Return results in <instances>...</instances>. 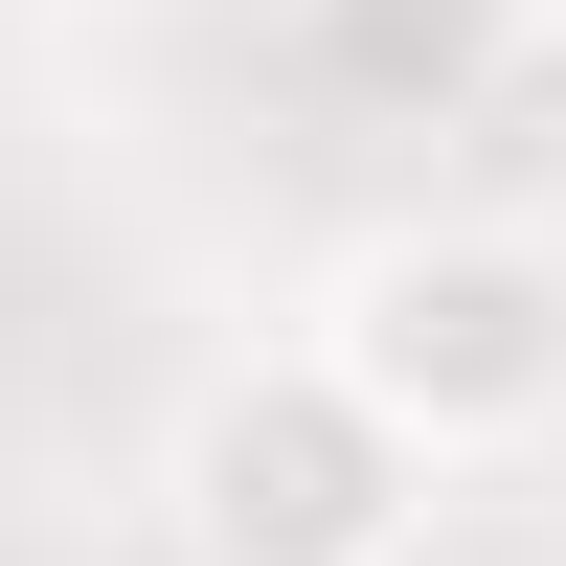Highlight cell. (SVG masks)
Segmentation results:
<instances>
[{"mask_svg":"<svg viewBox=\"0 0 566 566\" xmlns=\"http://www.w3.org/2000/svg\"><path fill=\"white\" fill-rule=\"evenodd\" d=\"M544 0H295V91L340 136H476L499 91H522Z\"/></svg>","mask_w":566,"mask_h":566,"instance_id":"cell-3","label":"cell"},{"mask_svg":"<svg viewBox=\"0 0 566 566\" xmlns=\"http://www.w3.org/2000/svg\"><path fill=\"white\" fill-rule=\"evenodd\" d=\"M408 522H431V453H408L317 340L227 363V386L181 408V544L205 566H408Z\"/></svg>","mask_w":566,"mask_h":566,"instance_id":"cell-2","label":"cell"},{"mask_svg":"<svg viewBox=\"0 0 566 566\" xmlns=\"http://www.w3.org/2000/svg\"><path fill=\"white\" fill-rule=\"evenodd\" d=\"M317 363H340L431 476H499V453L566 431V250L544 227H386V250L317 295Z\"/></svg>","mask_w":566,"mask_h":566,"instance_id":"cell-1","label":"cell"}]
</instances>
